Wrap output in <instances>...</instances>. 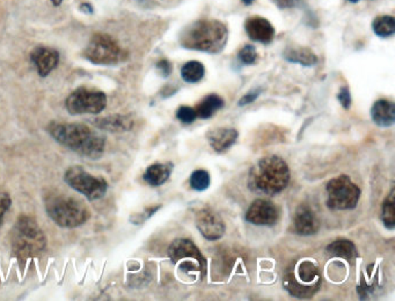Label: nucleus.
Listing matches in <instances>:
<instances>
[{"instance_id": "31", "label": "nucleus", "mask_w": 395, "mask_h": 301, "mask_svg": "<svg viewBox=\"0 0 395 301\" xmlns=\"http://www.w3.org/2000/svg\"><path fill=\"white\" fill-rule=\"evenodd\" d=\"M338 99L345 109H349L350 107H351V95H350L349 87L343 86L340 89V92H338Z\"/></svg>"}, {"instance_id": "2", "label": "nucleus", "mask_w": 395, "mask_h": 301, "mask_svg": "<svg viewBox=\"0 0 395 301\" xmlns=\"http://www.w3.org/2000/svg\"><path fill=\"white\" fill-rule=\"evenodd\" d=\"M182 48L208 53H219L228 41V29L223 22L202 19L187 26L180 34Z\"/></svg>"}, {"instance_id": "6", "label": "nucleus", "mask_w": 395, "mask_h": 301, "mask_svg": "<svg viewBox=\"0 0 395 301\" xmlns=\"http://www.w3.org/2000/svg\"><path fill=\"white\" fill-rule=\"evenodd\" d=\"M44 234L30 217L19 218L12 232V247L19 257L37 255L46 248Z\"/></svg>"}, {"instance_id": "5", "label": "nucleus", "mask_w": 395, "mask_h": 301, "mask_svg": "<svg viewBox=\"0 0 395 301\" xmlns=\"http://www.w3.org/2000/svg\"><path fill=\"white\" fill-rule=\"evenodd\" d=\"M48 216L65 228H75L89 220V210L79 199L65 195H50L46 199Z\"/></svg>"}, {"instance_id": "29", "label": "nucleus", "mask_w": 395, "mask_h": 301, "mask_svg": "<svg viewBox=\"0 0 395 301\" xmlns=\"http://www.w3.org/2000/svg\"><path fill=\"white\" fill-rule=\"evenodd\" d=\"M176 117H178V120H181L182 123L190 125V123L195 122L197 113H196L195 109H192V107L182 106L176 111Z\"/></svg>"}, {"instance_id": "37", "label": "nucleus", "mask_w": 395, "mask_h": 301, "mask_svg": "<svg viewBox=\"0 0 395 301\" xmlns=\"http://www.w3.org/2000/svg\"><path fill=\"white\" fill-rule=\"evenodd\" d=\"M241 1L245 5H250V4H253V3H254V1H255V0H241Z\"/></svg>"}, {"instance_id": "21", "label": "nucleus", "mask_w": 395, "mask_h": 301, "mask_svg": "<svg viewBox=\"0 0 395 301\" xmlns=\"http://www.w3.org/2000/svg\"><path fill=\"white\" fill-rule=\"evenodd\" d=\"M285 60L290 63L303 65V66H313L318 63V57L309 48H288L283 53Z\"/></svg>"}, {"instance_id": "15", "label": "nucleus", "mask_w": 395, "mask_h": 301, "mask_svg": "<svg viewBox=\"0 0 395 301\" xmlns=\"http://www.w3.org/2000/svg\"><path fill=\"white\" fill-rule=\"evenodd\" d=\"M247 35L255 42L269 44L275 39L274 26L262 17H250L245 22Z\"/></svg>"}, {"instance_id": "24", "label": "nucleus", "mask_w": 395, "mask_h": 301, "mask_svg": "<svg viewBox=\"0 0 395 301\" xmlns=\"http://www.w3.org/2000/svg\"><path fill=\"white\" fill-rule=\"evenodd\" d=\"M204 75H205V69L203 64L197 60H192V62L185 63L181 69L182 79L189 84L201 82Z\"/></svg>"}, {"instance_id": "26", "label": "nucleus", "mask_w": 395, "mask_h": 301, "mask_svg": "<svg viewBox=\"0 0 395 301\" xmlns=\"http://www.w3.org/2000/svg\"><path fill=\"white\" fill-rule=\"evenodd\" d=\"M381 219L384 223L385 227H387L388 230H394L395 227V201H394V189H392L389 195L385 199L381 209Z\"/></svg>"}, {"instance_id": "7", "label": "nucleus", "mask_w": 395, "mask_h": 301, "mask_svg": "<svg viewBox=\"0 0 395 301\" xmlns=\"http://www.w3.org/2000/svg\"><path fill=\"white\" fill-rule=\"evenodd\" d=\"M84 56L96 65H116L127 58V53L107 34H95L85 48Z\"/></svg>"}, {"instance_id": "20", "label": "nucleus", "mask_w": 395, "mask_h": 301, "mask_svg": "<svg viewBox=\"0 0 395 301\" xmlns=\"http://www.w3.org/2000/svg\"><path fill=\"white\" fill-rule=\"evenodd\" d=\"M173 167L174 166L171 163L151 165L144 173V181L152 187L163 185L171 176Z\"/></svg>"}, {"instance_id": "13", "label": "nucleus", "mask_w": 395, "mask_h": 301, "mask_svg": "<svg viewBox=\"0 0 395 301\" xmlns=\"http://www.w3.org/2000/svg\"><path fill=\"white\" fill-rule=\"evenodd\" d=\"M278 216L279 213L274 203L267 199H257L247 210L246 220L259 226H273L277 223Z\"/></svg>"}, {"instance_id": "23", "label": "nucleus", "mask_w": 395, "mask_h": 301, "mask_svg": "<svg viewBox=\"0 0 395 301\" xmlns=\"http://www.w3.org/2000/svg\"><path fill=\"white\" fill-rule=\"evenodd\" d=\"M223 107H224V100L217 94H210L202 100V102L197 106L195 110L197 117H200L202 120H208Z\"/></svg>"}, {"instance_id": "8", "label": "nucleus", "mask_w": 395, "mask_h": 301, "mask_svg": "<svg viewBox=\"0 0 395 301\" xmlns=\"http://www.w3.org/2000/svg\"><path fill=\"white\" fill-rule=\"evenodd\" d=\"M327 206L331 210H351L360 199V189L347 175L331 179L326 185Z\"/></svg>"}, {"instance_id": "28", "label": "nucleus", "mask_w": 395, "mask_h": 301, "mask_svg": "<svg viewBox=\"0 0 395 301\" xmlns=\"http://www.w3.org/2000/svg\"><path fill=\"white\" fill-rule=\"evenodd\" d=\"M239 60H241L242 64L252 65L257 62V53L255 46H245L239 51Z\"/></svg>"}, {"instance_id": "19", "label": "nucleus", "mask_w": 395, "mask_h": 301, "mask_svg": "<svg viewBox=\"0 0 395 301\" xmlns=\"http://www.w3.org/2000/svg\"><path fill=\"white\" fill-rule=\"evenodd\" d=\"M94 127L109 132H125L131 130L134 122L128 116L122 115H111V116L101 117L91 120Z\"/></svg>"}, {"instance_id": "33", "label": "nucleus", "mask_w": 395, "mask_h": 301, "mask_svg": "<svg viewBox=\"0 0 395 301\" xmlns=\"http://www.w3.org/2000/svg\"><path fill=\"white\" fill-rule=\"evenodd\" d=\"M157 69L161 77H164V78L169 77L172 73V70H173L171 63H169L167 60H159V62H158Z\"/></svg>"}, {"instance_id": "3", "label": "nucleus", "mask_w": 395, "mask_h": 301, "mask_svg": "<svg viewBox=\"0 0 395 301\" xmlns=\"http://www.w3.org/2000/svg\"><path fill=\"white\" fill-rule=\"evenodd\" d=\"M290 170L277 156H264L250 170L248 185L254 192L274 196L288 187Z\"/></svg>"}, {"instance_id": "22", "label": "nucleus", "mask_w": 395, "mask_h": 301, "mask_svg": "<svg viewBox=\"0 0 395 301\" xmlns=\"http://www.w3.org/2000/svg\"><path fill=\"white\" fill-rule=\"evenodd\" d=\"M327 253L333 257L353 261L358 256L356 246L349 240H336L328 245Z\"/></svg>"}, {"instance_id": "9", "label": "nucleus", "mask_w": 395, "mask_h": 301, "mask_svg": "<svg viewBox=\"0 0 395 301\" xmlns=\"http://www.w3.org/2000/svg\"><path fill=\"white\" fill-rule=\"evenodd\" d=\"M64 180L72 189L85 195L89 201L100 199L107 192V181L102 177L94 176L80 166L68 170Z\"/></svg>"}, {"instance_id": "35", "label": "nucleus", "mask_w": 395, "mask_h": 301, "mask_svg": "<svg viewBox=\"0 0 395 301\" xmlns=\"http://www.w3.org/2000/svg\"><path fill=\"white\" fill-rule=\"evenodd\" d=\"M80 8H82V10H84V11L82 12H85V8L86 10H89V13H92L93 11L92 6H91V5L89 4H87V3H86V4H82Z\"/></svg>"}, {"instance_id": "12", "label": "nucleus", "mask_w": 395, "mask_h": 301, "mask_svg": "<svg viewBox=\"0 0 395 301\" xmlns=\"http://www.w3.org/2000/svg\"><path fill=\"white\" fill-rule=\"evenodd\" d=\"M196 226L207 240H219L225 233V224L214 210L205 208L196 215Z\"/></svg>"}, {"instance_id": "1", "label": "nucleus", "mask_w": 395, "mask_h": 301, "mask_svg": "<svg viewBox=\"0 0 395 301\" xmlns=\"http://www.w3.org/2000/svg\"><path fill=\"white\" fill-rule=\"evenodd\" d=\"M48 131L61 145L89 159H100L106 149V137L80 123H51Z\"/></svg>"}, {"instance_id": "38", "label": "nucleus", "mask_w": 395, "mask_h": 301, "mask_svg": "<svg viewBox=\"0 0 395 301\" xmlns=\"http://www.w3.org/2000/svg\"><path fill=\"white\" fill-rule=\"evenodd\" d=\"M347 1H349V3H353V4H356V3H358V1H360V0H347Z\"/></svg>"}, {"instance_id": "14", "label": "nucleus", "mask_w": 395, "mask_h": 301, "mask_svg": "<svg viewBox=\"0 0 395 301\" xmlns=\"http://www.w3.org/2000/svg\"><path fill=\"white\" fill-rule=\"evenodd\" d=\"M30 60L39 77H48L59 63V53L48 46H36L30 53Z\"/></svg>"}, {"instance_id": "11", "label": "nucleus", "mask_w": 395, "mask_h": 301, "mask_svg": "<svg viewBox=\"0 0 395 301\" xmlns=\"http://www.w3.org/2000/svg\"><path fill=\"white\" fill-rule=\"evenodd\" d=\"M65 106L71 115L82 113H100L107 106V96L100 91L80 89H75L65 101Z\"/></svg>"}, {"instance_id": "25", "label": "nucleus", "mask_w": 395, "mask_h": 301, "mask_svg": "<svg viewBox=\"0 0 395 301\" xmlns=\"http://www.w3.org/2000/svg\"><path fill=\"white\" fill-rule=\"evenodd\" d=\"M374 34L379 37H389L395 33V20L391 15H380L372 24Z\"/></svg>"}, {"instance_id": "4", "label": "nucleus", "mask_w": 395, "mask_h": 301, "mask_svg": "<svg viewBox=\"0 0 395 301\" xmlns=\"http://www.w3.org/2000/svg\"><path fill=\"white\" fill-rule=\"evenodd\" d=\"M285 290L295 298H311L321 286V276L317 264L311 259L293 263L285 273Z\"/></svg>"}, {"instance_id": "36", "label": "nucleus", "mask_w": 395, "mask_h": 301, "mask_svg": "<svg viewBox=\"0 0 395 301\" xmlns=\"http://www.w3.org/2000/svg\"><path fill=\"white\" fill-rule=\"evenodd\" d=\"M51 3L54 4V6H59L63 3V0H51Z\"/></svg>"}, {"instance_id": "18", "label": "nucleus", "mask_w": 395, "mask_h": 301, "mask_svg": "<svg viewBox=\"0 0 395 301\" xmlns=\"http://www.w3.org/2000/svg\"><path fill=\"white\" fill-rule=\"evenodd\" d=\"M374 123L381 128H388L395 123V104L388 100H378L371 109Z\"/></svg>"}, {"instance_id": "16", "label": "nucleus", "mask_w": 395, "mask_h": 301, "mask_svg": "<svg viewBox=\"0 0 395 301\" xmlns=\"http://www.w3.org/2000/svg\"><path fill=\"white\" fill-rule=\"evenodd\" d=\"M293 225L295 232L305 237L317 233L320 227L319 219L313 212V210L309 206H300L297 208L293 218Z\"/></svg>"}, {"instance_id": "30", "label": "nucleus", "mask_w": 395, "mask_h": 301, "mask_svg": "<svg viewBox=\"0 0 395 301\" xmlns=\"http://www.w3.org/2000/svg\"><path fill=\"white\" fill-rule=\"evenodd\" d=\"M11 204L12 199L8 192L0 190V225L3 224L5 215L8 212V209L11 208Z\"/></svg>"}, {"instance_id": "32", "label": "nucleus", "mask_w": 395, "mask_h": 301, "mask_svg": "<svg viewBox=\"0 0 395 301\" xmlns=\"http://www.w3.org/2000/svg\"><path fill=\"white\" fill-rule=\"evenodd\" d=\"M261 93H262V89H253V91H250V92L242 96L240 101H239V106H246V104H250V103L254 102V101L260 96Z\"/></svg>"}, {"instance_id": "10", "label": "nucleus", "mask_w": 395, "mask_h": 301, "mask_svg": "<svg viewBox=\"0 0 395 301\" xmlns=\"http://www.w3.org/2000/svg\"><path fill=\"white\" fill-rule=\"evenodd\" d=\"M168 256L173 264L187 273H201L205 270V259L195 244L188 239L175 240L169 248Z\"/></svg>"}, {"instance_id": "34", "label": "nucleus", "mask_w": 395, "mask_h": 301, "mask_svg": "<svg viewBox=\"0 0 395 301\" xmlns=\"http://www.w3.org/2000/svg\"><path fill=\"white\" fill-rule=\"evenodd\" d=\"M275 4L279 8H293L300 6L302 0H274Z\"/></svg>"}, {"instance_id": "27", "label": "nucleus", "mask_w": 395, "mask_h": 301, "mask_svg": "<svg viewBox=\"0 0 395 301\" xmlns=\"http://www.w3.org/2000/svg\"><path fill=\"white\" fill-rule=\"evenodd\" d=\"M210 185V175L207 170H197L190 176V187L196 192H204Z\"/></svg>"}, {"instance_id": "17", "label": "nucleus", "mask_w": 395, "mask_h": 301, "mask_svg": "<svg viewBox=\"0 0 395 301\" xmlns=\"http://www.w3.org/2000/svg\"><path fill=\"white\" fill-rule=\"evenodd\" d=\"M239 134L235 129L218 128L207 132V139L211 147L218 153L228 151L238 140Z\"/></svg>"}]
</instances>
